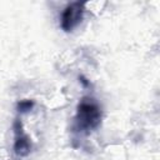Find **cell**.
<instances>
[{"label":"cell","instance_id":"1","mask_svg":"<svg viewBox=\"0 0 160 160\" xmlns=\"http://www.w3.org/2000/svg\"><path fill=\"white\" fill-rule=\"evenodd\" d=\"M102 120V111L99 102L91 96H84L72 119V131L78 135H90L96 131Z\"/></svg>","mask_w":160,"mask_h":160},{"label":"cell","instance_id":"2","mask_svg":"<svg viewBox=\"0 0 160 160\" xmlns=\"http://www.w3.org/2000/svg\"><path fill=\"white\" fill-rule=\"evenodd\" d=\"M85 2L75 1L65 6L60 16V26L65 32H71L81 22L85 11Z\"/></svg>","mask_w":160,"mask_h":160},{"label":"cell","instance_id":"3","mask_svg":"<svg viewBox=\"0 0 160 160\" xmlns=\"http://www.w3.org/2000/svg\"><path fill=\"white\" fill-rule=\"evenodd\" d=\"M12 130H14V145H12L14 154L18 158L28 156L32 150V142H31L30 136L25 132L24 125L19 118L14 120Z\"/></svg>","mask_w":160,"mask_h":160},{"label":"cell","instance_id":"4","mask_svg":"<svg viewBox=\"0 0 160 160\" xmlns=\"http://www.w3.org/2000/svg\"><path fill=\"white\" fill-rule=\"evenodd\" d=\"M34 106H35L34 100L25 99V100H20V101L16 104V110H18L20 114H25V112L31 111Z\"/></svg>","mask_w":160,"mask_h":160}]
</instances>
